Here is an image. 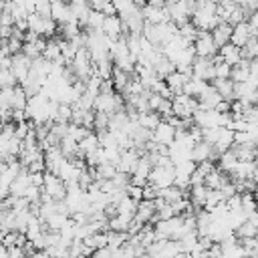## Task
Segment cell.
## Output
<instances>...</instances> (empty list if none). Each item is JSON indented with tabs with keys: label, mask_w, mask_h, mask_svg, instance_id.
I'll list each match as a JSON object with an SVG mask.
<instances>
[{
	"label": "cell",
	"mask_w": 258,
	"mask_h": 258,
	"mask_svg": "<svg viewBox=\"0 0 258 258\" xmlns=\"http://www.w3.org/2000/svg\"><path fill=\"white\" fill-rule=\"evenodd\" d=\"M173 179H175V169H173V165H169V167H151L149 177H147V183H151V185L163 189V187L173 185Z\"/></svg>",
	"instance_id": "obj_6"
},
{
	"label": "cell",
	"mask_w": 258,
	"mask_h": 258,
	"mask_svg": "<svg viewBox=\"0 0 258 258\" xmlns=\"http://www.w3.org/2000/svg\"><path fill=\"white\" fill-rule=\"evenodd\" d=\"M131 77H133V75H129V73H125V71L113 69V75H111V83H113L115 91H121V93H123V91H125V87L129 85Z\"/></svg>",
	"instance_id": "obj_32"
},
{
	"label": "cell",
	"mask_w": 258,
	"mask_h": 258,
	"mask_svg": "<svg viewBox=\"0 0 258 258\" xmlns=\"http://www.w3.org/2000/svg\"><path fill=\"white\" fill-rule=\"evenodd\" d=\"M191 77L202 79V81H214L216 75H214V62H212V58L196 56L194 62H191Z\"/></svg>",
	"instance_id": "obj_9"
},
{
	"label": "cell",
	"mask_w": 258,
	"mask_h": 258,
	"mask_svg": "<svg viewBox=\"0 0 258 258\" xmlns=\"http://www.w3.org/2000/svg\"><path fill=\"white\" fill-rule=\"evenodd\" d=\"M10 60H12L10 71L14 73V77H16V81H18V85H20V83H24V81H26V77H28V71H30L32 60H30L28 56H24L22 52L12 54V56H10Z\"/></svg>",
	"instance_id": "obj_11"
},
{
	"label": "cell",
	"mask_w": 258,
	"mask_h": 258,
	"mask_svg": "<svg viewBox=\"0 0 258 258\" xmlns=\"http://www.w3.org/2000/svg\"><path fill=\"white\" fill-rule=\"evenodd\" d=\"M50 18L62 26L67 22H75L77 18L73 16V10H71V4L64 2V0H50Z\"/></svg>",
	"instance_id": "obj_7"
},
{
	"label": "cell",
	"mask_w": 258,
	"mask_h": 258,
	"mask_svg": "<svg viewBox=\"0 0 258 258\" xmlns=\"http://www.w3.org/2000/svg\"><path fill=\"white\" fill-rule=\"evenodd\" d=\"M6 56H8V54H6V52H4V50H2V48H0V62H2V60H4V58H6Z\"/></svg>",
	"instance_id": "obj_45"
},
{
	"label": "cell",
	"mask_w": 258,
	"mask_h": 258,
	"mask_svg": "<svg viewBox=\"0 0 258 258\" xmlns=\"http://www.w3.org/2000/svg\"><path fill=\"white\" fill-rule=\"evenodd\" d=\"M230 181V177H228V173H224V171H220L218 167H214L208 175H206V179H204V185L208 187V189H220L224 183H228Z\"/></svg>",
	"instance_id": "obj_23"
},
{
	"label": "cell",
	"mask_w": 258,
	"mask_h": 258,
	"mask_svg": "<svg viewBox=\"0 0 258 258\" xmlns=\"http://www.w3.org/2000/svg\"><path fill=\"white\" fill-rule=\"evenodd\" d=\"M71 115H73V107L71 105H58L52 123H71Z\"/></svg>",
	"instance_id": "obj_37"
},
{
	"label": "cell",
	"mask_w": 258,
	"mask_h": 258,
	"mask_svg": "<svg viewBox=\"0 0 258 258\" xmlns=\"http://www.w3.org/2000/svg\"><path fill=\"white\" fill-rule=\"evenodd\" d=\"M208 187L202 183V185H191L189 187V194H187V200L191 204L194 210H204L206 208V200H208Z\"/></svg>",
	"instance_id": "obj_19"
},
{
	"label": "cell",
	"mask_w": 258,
	"mask_h": 258,
	"mask_svg": "<svg viewBox=\"0 0 258 258\" xmlns=\"http://www.w3.org/2000/svg\"><path fill=\"white\" fill-rule=\"evenodd\" d=\"M42 56H44L46 60H50V62L62 58V56H60V42H58V38H48V40H46V46H44V50H42Z\"/></svg>",
	"instance_id": "obj_30"
},
{
	"label": "cell",
	"mask_w": 258,
	"mask_h": 258,
	"mask_svg": "<svg viewBox=\"0 0 258 258\" xmlns=\"http://www.w3.org/2000/svg\"><path fill=\"white\" fill-rule=\"evenodd\" d=\"M16 85H18V81H16L14 73L10 69H0V89H10Z\"/></svg>",
	"instance_id": "obj_36"
},
{
	"label": "cell",
	"mask_w": 258,
	"mask_h": 258,
	"mask_svg": "<svg viewBox=\"0 0 258 258\" xmlns=\"http://www.w3.org/2000/svg\"><path fill=\"white\" fill-rule=\"evenodd\" d=\"M210 83L208 81H202V79H196V77H189L187 79V83L183 85V95H187V97H194V99H198L204 91H206V87H208Z\"/></svg>",
	"instance_id": "obj_24"
},
{
	"label": "cell",
	"mask_w": 258,
	"mask_h": 258,
	"mask_svg": "<svg viewBox=\"0 0 258 258\" xmlns=\"http://www.w3.org/2000/svg\"><path fill=\"white\" fill-rule=\"evenodd\" d=\"M99 147V139H97V133H87L81 141H79V153H81V157H85L87 153H91V151H95Z\"/></svg>",
	"instance_id": "obj_31"
},
{
	"label": "cell",
	"mask_w": 258,
	"mask_h": 258,
	"mask_svg": "<svg viewBox=\"0 0 258 258\" xmlns=\"http://www.w3.org/2000/svg\"><path fill=\"white\" fill-rule=\"evenodd\" d=\"M137 204H139V202H135V200H131L129 196H125V198L117 204V216H121V218H125V220H129V222H133L135 212H137Z\"/></svg>",
	"instance_id": "obj_25"
},
{
	"label": "cell",
	"mask_w": 258,
	"mask_h": 258,
	"mask_svg": "<svg viewBox=\"0 0 258 258\" xmlns=\"http://www.w3.org/2000/svg\"><path fill=\"white\" fill-rule=\"evenodd\" d=\"M103 20H105V14H103V12L91 10V12H89V18H87L85 30H101V28H103Z\"/></svg>",
	"instance_id": "obj_34"
},
{
	"label": "cell",
	"mask_w": 258,
	"mask_h": 258,
	"mask_svg": "<svg viewBox=\"0 0 258 258\" xmlns=\"http://www.w3.org/2000/svg\"><path fill=\"white\" fill-rule=\"evenodd\" d=\"M24 242H26V236L22 232H4V236H2V244L6 248H10V246H24Z\"/></svg>",
	"instance_id": "obj_33"
},
{
	"label": "cell",
	"mask_w": 258,
	"mask_h": 258,
	"mask_svg": "<svg viewBox=\"0 0 258 258\" xmlns=\"http://www.w3.org/2000/svg\"><path fill=\"white\" fill-rule=\"evenodd\" d=\"M0 26H2V12H0Z\"/></svg>",
	"instance_id": "obj_46"
},
{
	"label": "cell",
	"mask_w": 258,
	"mask_h": 258,
	"mask_svg": "<svg viewBox=\"0 0 258 258\" xmlns=\"http://www.w3.org/2000/svg\"><path fill=\"white\" fill-rule=\"evenodd\" d=\"M254 34H252V28H250V24L248 22H240V24H236V26H232V36H230V42L234 44V46H238V48H242L250 38H252Z\"/></svg>",
	"instance_id": "obj_15"
},
{
	"label": "cell",
	"mask_w": 258,
	"mask_h": 258,
	"mask_svg": "<svg viewBox=\"0 0 258 258\" xmlns=\"http://www.w3.org/2000/svg\"><path fill=\"white\" fill-rule=\"evenodd\" d=\"M42 194L44 196H48L50 200H64V196H67V185H64V181L58 177V175H54V173H50V171H44V179H42Z\"/></svg>",
	"instance_id": "obj_3"
},
{
	"label": "cell",
	"mask_w": 258,
	"mask_h": 258,
	"mask_svg": "<svg viewBox=\"0 0 258 258\" xmlns=\"http://www.w3.org/2000/svg\"><path fill=\"white\" fill-rule=\"evenodd\" d=\"M220 153L214 149V145H210L208 141H196L191 147V161L194 163H204V161H214L218 159Z\"/></svg>",
	"instance_id": "obj_8"
},
{
	"label": "cell",
	"mask_w": 258,
	"mask_h": 258,
	"mask_svg": "<svg viewBox=\"0 0 258 258\" xmlns=\"http://www.w3.org/2000/svg\"><path fill=\"white\" fill-rule=\"evenodd\" d=\"M256 169V165H254V161H238L236 163V167H234V171L230 173L232 177V181H238V179H246V177H252V171Z\"/></svg>",
	"instance_id": "obj_28"
},
{
	"label": "cell",
	"mask_w": 258,
	"mask_h": 258,
	"mask_svg": "<svg viewBox=\"0 0 258 258\" xmlns=\"http://www.w3.org/2000/svg\"><path fill=\"white\" fill-rule=\"evenodd\" d=\"M189 22H191L198 30H204V32H212V30L220 24L216 12H214V10H204V8H196L194 14H191V18H189Z\"/></svg>",
	"instance_id": "obj_4"
},
{
	"label": "cell",
	"mask_w": 258,
	"mask_h": 258,
	"mask_svg": "<svg viewBox=\"0 0 258 258\" xmlns=\"http://www.w3.org/2000/svg\"><path fill=\"white\" fill-rule=\"evenodd\" d=\"M149 6H165V2L163 0H145Z\"/></svg>",
	"instance_id": "obj_42"
},
{
	"label": "cell",
	"mask_w": 258,
	"mask_h": 258,
	"mask_svg": "<svg viewBox=\"0 0 258 258\" xmlns=\"http://www.w3.org/2000/svg\"><path fill=\"white\" fill-rule=\"evenodd\" d=\"M141 14H143V20L147 24H163V22H169V14L165 10V6H145L141 8Z\"/></svg>",
	"instance_id": "obj_14"
},
{
	"label": "cell",
	"mask_w": 258,
	"mask_h": 258,
	"mask_svg": "<svg viewBox=\"0 0 258 258\" xmlns=\"http://www.w3.org/2000/svg\"><path fill=\"white\" fill-rule=\"evenodd\" d=\"M175 139V129L167 123V121H161L153 131H151V141L157 143V145H163V147H169Z\"/></svg>",
	"instance_id": "obj_10"
},
{
	"label": "cell",
	"mask_w": 258,
	"mask_h": 258,
	"mask_svg": "<svg viewBox=\"0 0 258 258\" xmlns=\"http://www.w3.org/2000/svg\"><path fill=\"white\" fill-rule=\"evenodd\" d=\"M0 258H8V248L0 242Z\"/></svg>",
	"instance_id": "obj_43"
},
{
	"label": "cell",
	"mask_w": 258,
	"mask_h": 258,
	"mask_svg": "<svg viewBox=\"0 0 258 258\" xmlns=\"http://www.w3.org/2000/svg\"><path fill=\"white\" fill-rule=\"evenodd\" d=\"M210 34H212L216 46L220 48V46H224V44L230 42V36H232V24H228V22H220Z\"/></svg>",
	"instance_id": "obj_22"
},
{
	"label": "cell",
	"mask_w": 258,
	"mask_h": 258,
	"mask_svg": "<svg viewBox=\"0 0 258 258\" xmlns=\"http://www.w3.org/2000/svg\"><path fill=\"white\" fill-rule=\"evenodd\" d=\"M93 111L97 113H105V115H113L119 111H125V103L123 97L119 93H99L95 103H93Z\"/></svg>",
	"instance_id": "obj_1"
},
{
	"label": "cell",
	"mask_w": 258,
	"mask_h": 258,
	"mask_svg": "<svg viewBox=\"0 0 258 258\" xmlns=\"http://www.w3.org/2000/svg\"><path fill=\"white\" fill-rule=\"evenodd\" d=\"M139 157H141V155H139L133 147L121 149V157H119V161H117V171L131 175L133 169H135V165H137V161H139Z\"/></svg>",
	"instance_id": "obj_12"
},
{
	"label": "cell",
	"mask_w": 258,
	"mask_h": 258,
	"mask_svg": "<svg viewBox=\"0 0 258 258\" xmlns=\"http://www.w3.org/2000/svg\"><path fill=\"white\" fill-rule=\"evenodd\" d=\"M218 54H220V58H222L226 64H230V67H236V64L242 60V48L234 46L232 42L220 46V48H218Z\"/></svg>",
	"instance_id": "obj_18"
},
{
	"label": "cell",
	"mask_w": 258,
	"mask_h": 258,
	"mask_svg": "<svg viewBox=\"0 0 258 258\" xmlns=\"http://www.w3.org/2000/svg\"><path fill=\"white\" fill-rule=\"evenodd\" d=\"M187 79H189V75L179 73V71H173V73L167 75L163 81H165V85H167V89H169L171 95H179V93L183 91V85L187 83Z\"/></svg>",
	"instance_id": "obj_20"
},
{
	"label": "cell",
	"mask_w": 258,
	"mask_h": 258,
	"mask_svg": "<svg viewBox=\"0 0 258 258\" xmlns=\"http://www.w3.org/2000/svg\"><path fill=\"white\" fill-rule=\"evenodd\" d=\"M230 71H232V67L226 64L224 60L214 62V75H216V79H230Z\"/></svg>",
	"instance_id": "obj_38"
},
{
	"label": "cell",
	"mask_w": 258,
	"mask_h": 258,
	"mask_svg": "<svg viewBox=\"0 0 258 258\" xmlns=\"http://www.w3.org/2000/svg\"><path fill=\"white\" fill-rule=\"evenodd\" d=\"M210 85L218 91V95H220L222 99L234 101V83H232L230 79H214Z\"/></svg>",
	"instance_id": "obj_26"
},
{
	"label": "cell",
	"mask_w": 258,
	"mask_h": 258,
	"mask_svg": "<svg viewBox=\"0 0 258 258\" xmlns=\"http://www.w3.org/2000/svg\"><path fill=\"white\" fill-rule=\"evenodd\" d=\"M236 163H238V157L234 155V151L232 149H228V151H224V153H220V157H218V169L220 171H224V173H232L234 171V167H236Z\"/></svg>",
	"instance_id": "obj_27"
},
{
	"label": "cell",
	"mask_w": 258,
	"mask_h": 258,
	"mask_svg": "<svg viewBox=\"0 0 258 258\" xmlns=\"http://www.w3.org/2000/svg\"><path fill=\"white\" fill-rule=\"evenodd\" d=\"M91 258H125V254H123V248H109V246H105L101 250H95Z\"/></svg>",
	"instance_id": "obj_35"
},
{
	"label": "cell",
	"mask_w": 258,
	"mask_h": 258,
	"mask_svg": "<svg viewBox=\"0 0 258 258\" xmlns=\"http://www.w3.org/2000/svg\"><path fill=\"white\" fill-rule=\"evenodd\" d=\"M191 46H194L196 56H202V58H212V56L218 54V46H216L212 34L210 32H204V30L198 32V36H196V40H194Z\"/></svg>",
	"instance_id": "obj_5"
},
{
	"label": "cell",
	"mask_w": 258,
	"mask_h": 258,
	"mask_svg": "<svg viewBox=\"0 0 258 258\" xmlns=\"http://www.w3.org/2000/svg\"><path fill=\"white\" fill-rule=\"evenodd\" d=\"M252 179H254V183L258 185V167H256V169L252 171Z\"/></svg>",
	"instance_id": "obj_44"
},
{
	"label": "cell",
	"mask_w": 258,
	"mask_h": 258,
	"mask_svg": "<svg viewBox=\"0 0 258 258\" xmlns=\"http://www.w3.org/2000/svg\"><path fill=\"white\" fill-rule=\"evenodd\" d=\"M101 32H103L105 36H109L111 40H117V38H121V36L125 34V28H123V22H121V18H119L117 14H113V16H105Z\"/></svg>",
	"instance_id": "obj_13"
},
{
	"label": "cell",
	"mask_w": 258,
	"mask_h": 258,
	"mask_svg": "<svg viewBox=\"0 0 258 258\" xmlns=\"http://www.w3.org/2000/svg\"><path fill=\"white\" fill-rule=\"evenodd\" d=\"M0 44H2V40H0Z\"/></svg>",
	"instance_id": "obj_47"
},
{
	"label": "cell",
	"mask_w": 258,
	"mask_h": 258,
	"mask_svg": "<svg viewBox=\"0 0 258 258\" xmlns=\"http://www.w3.org/2000/svg\"><path fill=\"white\" fill-rule=\"evenodd\" d=\"M125 191H127V196H129L131 200H135V202H141V200H143V187H137V185H129Z\"/></svg>",
	"instance_id": "obj_39"
},
{
	"label": "cell",
	"mask_w": 258,
	"mask_h": 258,
	"mask_svg": "<svg viewBox=\"0 0 258 258\" xmlns=\"http://www.w3.org/2000/svg\"><path fill=\"white\" fill-rule=\"evenodd\" d=\"M232 145H234V131L228 129V127H220L218 139H216V143H214V149H216L218 153H224V151H228Z\"/></svg>",
	"instance_id": "obj_21"
},
{
	"label": "cell",
	"mask_w": 258,
	"mask_h": 258,
	"mask_svg": "<svg viewBox=\"0 0 258 258\" xmlns=\"http://www.w3.org/2000/svg\"><path fill=\"white\" fill-rule=\"evenodd\" d=\"M8 258H26L24 246H10L8 248Z\"/></svg>",
	"instance_id": "obj_40"
},
{
	"label": "cell",
	"mask_w": 258,
	"mask_h": 258,
	"mask_svg": "<svg viewBox=\"0 0 258 258\" xmlns=\"http://www.w3.org/2000/svg\"><path fill=\"white\" fill-rule=\"evenodd\" d=\"M222 101V97L218 95V91L212 87V85H208L206 87V91L198 97V109H204V111H212V109H216L218 107V103Z\"/></svg>",
	"instance_id": "obj_16"
},
{
	"label": "cell",
	"mask_w": 258,
	"mask_h": 258,
	"mask_svg": "<svg viewBox=\"0 0 258 258\" xmlns=\"http://www.w3.org/2000/svg\"><path fill=\"white\" fill-rule=\"evenodd\" d=\"M137 121H139V125H141L143 129L153 131L163 119L159 117V113H155V111H147V113H137Z\"/></svg>",
	"instance_id": "obj_29"
},
{
	"label": "cell",
	"mask_w": 258,
	"mask_h": 258,
	"mask_svg": "<svg viewBox=\"0 0 258 258\" xmlns=\"http://www.w3.org/2000/svg\"><path fill=\"white\" fill-rule=\"evenodd\" d=\"M246 22L250 24L252 34H254V36H258V10H254V12L248 16V20H246Z\"/></svg>",
	"instance_id": "obj_41"
},
{
	"label": "cell",
	"mask_w": 258,
	"mask_h": 258,
	"mask_svg": "<svg viewBox=\"0 0 258 258\" xmlns=\"http://www.w3.org/2000/svg\"><path fill=\"white\" fill-rule=\"evenodd\" d=\"M155 216V200H141L137 204V212H135V222H139L141 226H147L151 222V218Z\"/></svg>",
	"instance_id": "obj_17"
},
{
	"label": "cell",
	"mask_w": 258,
	"mask_h": 258,
	"mask_svg": "<svg viewBox=\"0 0 258 258\" xmlns=\"http://www.w3.org/2000/svg\"><path fill=\"white\" fill-rule=\"evenodd\" d=\"M171 105H173V115L179 119H191V115L198 111V99L187 97L183 93L173 95L171 97Z\"/></svg>",
	"instance_id": "obj_2"
}]
</instances>
